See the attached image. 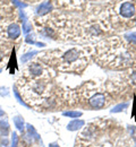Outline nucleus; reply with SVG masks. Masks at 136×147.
Returning a JSON list of instances; mask_svg holds the SVG:
<instances>
[{
	"mask_svg": "<svg viewBox=\"0 0 136 147\" xmlns=\"http://www.w3.org/2000/svg\"><path fill=\"white\" fill-rule=\"evenodd\" d=\"M97 59L102 66L114 69L129 68L134 62L131 47L117 37L106 40L97 45Z\"/></svg>",
	"mask_w": 136,
	"mask_h": 147,
	"instance_id": "obj_1",
	"label": "nucleus"
},
{
	"mask_svg": "<svg viewBox=\"0 0 136 147\" xmlns=\"http://www.w3.org/2000/svg\"><path fill=\"white\" fill-rule=\"evenodd\" d=\"M20 94L31 107L44 108L50 107L55 98L53 88L50 79H30L20 78L18 80Z\"/></svg>",
	"mask_w": 136,
	"mask_h": 147,
	"instance_id": "obj_2",
	"label": "nucleus"
},
{
	"mask_svg": "<svg viewBox=\"0 0 136 147\" xmlns=\"http://www.w3.org/2000/svg\"><path fill=\"white\" fill-rule=\"evenodd\" d=\"M47 62L50 65H56L57 68L61 71H74L79 73L82 71L86 65H87V57L86 53L77 48L69 49L61 55H50V59L47 60Z\"/></svg>",
	"mask_w": 136,
	"mask_h": 147,
	"instance_id": "obj_3",
	"label": "nucleus"
},
{
	"mask_svg": "<svg viewBox=\"0 0 136 147\" xmlns=\"http://www.w3.org/2000/svg\"><path fill=\"white\" fill-rule=\"evenodd\" d=\"M24 76L30 79H50L52 77V73L45 65L33 62L25 68Z\"/></svg>",
	"mask_w": 136,
	"mask_h": 147,
	"instance_id": "obj_4",
	"label": "nucleus"
},
{
	"mask_svg": "<svg viewBox=\"0 0 136 147\" xmlns=\"http://www.w3.org/2000/svg\"><path fill=\"white\" fill-rule=\"evenodd\" d=\"M107 96L104 93H94L90 98H89V104L93 109H102L107 105Z\"/></svg>",
	"mask_w": 136,
	"mask_h": 147,
	"instance_id": "obj_5",
	"label": "nucleus"
},
{
	"mask_svg": "<svg viewBox=\"0 0 136 147\" xmlns=\"http://www.w3.org/2000/svg\"><path fill=\"white\" fill-rule=\"evenodd\" d=\"M119 13L125 18H132L135 15V6H134V3L131 2V1H126V2L121 3Z\"/></svg>",
	"mask_w": 136,
	"mask_h": 147,
	"instance_id": "obj_6",
	"label": "nucleus"
},
{
	"mask_svg": "<svg viewBox=\"0 0 136 147\" xmlns=\"http://www.w3.org/2000/svg\"><path fill=\"white\" fill-rule=\"evenodd\" d=\"M20 35V27L17 24H10L8 27H7V36L12 40H16L18 38Z\"/></svg>",
	"mask_w": 136,
	"mask_h": 147,
	"instance_id": "obj_7",
	"label": "nucleus"
},
{
	"mask_svg": "<svg viewBox=\"0 0 136 147\" xmlns=\"http://www.w3.org/2000/svg\"><path fill=\"white\" fill-rule=\"evenodd\" d=\"M52 9V3L51 1H44L40 5L37 9V14L39 16H43V15H47L48 13H50Z\"/></svg>",
	"mask_w": 136,
	"mask_h": 147,
	"instance_id": "obj_8",
	"label": "nucleus"
},
{
	"mask_svg": "<svg viewBox=\"0 0 136 147\" xmlns=\"http://www.w3.org/2000/svg\"><path fill=\"white\" fill-rule=\"evenodd\" d=\"M85 125V121L83 120H79V119H74L73 121H70L67 126V129L70 130V131H75V130H78V129L83 128V126Z\"/></svg>",
	"mask_w": 136,
	"mask_h": 147,
	"instance_id": "obj_9",
	"label": "nucleus"
},
{
	"mask_svg": "<svg viewBox=\"0 0 136 147\" xmlns=\"http://www.w3.org/2000/svg\"><path fill=\"white\" fill-rule=\"evenodd\" d=\"M9 132V125H8V121L6 119H1L0 120V135L1 136H7Z\"/></svg>",
	"mask_w": 136,
	"mask_h": 147,
	"instance_id": "obj_10",
	"label": "nucleus"
},
{
	"mask_svg": "<svg viewBox=\"0 0 136 147\" xmlns=\"http://www.w3.org/2000/svg\"><path fill=\"white\" fill-rule=\"evenodd\" d=\"M14 123H15V127L18 129L20 131L24 130V119L22 117H20V115L15 117L14 118Z\"/></svg>",
	"mask_w": 136,
	"mask_h": 147,
	"instance_id": "obj_11",
	"label": "nucleus"
},
{
	"mask_svg": "<svg viewBox=\"0 0 136 147\" xmlns=\"http://www.w3.org/2000/svg\"><path fill=\"white\" fill-rule=\"evenodd\" d=\"M35 55H38V51H31V52H27L26 55H22V62H23V63L27 62L30 59H32Z\"/></svg>",
	"mask_w": 136,
	"mask_h": 147,
	"instance_id": "obj_12",
	"label": "nucleus"
},
{
	"mask_svg": "<svg viewBox=\"0 0 136 147\" xmlns=\"http://www.w3.org/2000/svg\"><path fill=\"white\" fill-rule=\"evenodd\" d=\"M64 115L69 117V118H78L82 115V112H79V111H66V112H64Z\"/></svg>",
	"mask_w": 136,
	"mask_h": 147,
	"instance_id": "obj_13",
	"label": "nucleus"
},
{
	"mask_svg": "<svg viewBox=\"0 0 136 147\" xmlns=\"http://www.w3.org/2000/svg\"><path fill=\"white\" fill-rule=\"evenodd\" d=\"M31 30H32V24H30V23L27 22V19L24 18V20H23V31H24L25 33H28Z\"/></svg>",
	"mask_w": 136,
	"mask_h": 147,
	"instance_id": "obj_14",
	"label": "nucleus"
},
{
	"mask_svg": "<svg viewBox=\"0 0 136 147\" xmlns=\"http://www.w3.org/2000/svg\"><path fill=\"white\" fill-rule=\"evenodd\" d=\"M128 107V103L127 102H125L124 104L122 103H120L119 105H117V107H115L112 110H111V112H120V111H122V110H125L126 108Z\"/></svg>",
	"mask_w": 136,
	"mask_h": 147,
	"instance_id": "obj_15",
	"label": "nucleus"
},
{
	"mask_svg": "<svg viewBox=\"0 0 136 147\" xmlns=\"http://www.w3.org/2000/svg\"><path fill=\"white\" fill-rule=\"evenodd\" d=\"M18 144V137H17V134L14 132L13 134V140H12V147H17Z\"/></svg>",
	"mask_w": 136,
	"mask_h": 147,
	"instance_id": "obj_16",
	"label": "nucleus"
},
{
	"mask_svg": "<svg viewBox=\"0 0 136 147\" xmlns=\"http://www.w3.org/2000/svg\"><path fill=\"white\" fill-rule=\"evenodd\" d=\"M13 1H14V3H15L16 6H18V7H22V8L26 7V3H24V2H20L18 0H13Z\"/></svg>",
	"mask_w": 136,
	"mask_h": 147,
	"instance_id": "obj_17",
	"label": "nucleus"
},
{
	"mask_svg": "<svg viewBox=\"0 0 136 147\" xmlns=\"http://www.w3.org/2000/svg\"><path fill=\"white\" fill-rule=\"evenodd\" d=\"M0 95H8V88H6V87H1L0 88Z\"/></svg>",
	"mask_w": 136,
	"mask_h": 147,
	"instance_id": "obj_18",
	"label": "nucleus"
},
{
	"mask_svg": "<svg viewBox=\"0 0 136 147\" xmlns=\"http://www.w3.org/2000/svg\"><path fill=\"white\" fill-rule=\"evenodd\" d=\"M132 82L136 85V71H134V73L132 74Z\"/></svg>",
	"mask_w": 136,
	"mask_h": 147,
	"instance_id": "obj_19",
	"label": "nucleus"
},
{
	"mask_svg": "<svg viewBox=\"0 0 136 147\" xmlns=\"http://www.w3.org/2000/svg\"><path fill=\"white\" fill-rule=\"evenodd\" d=\"M49 147H59V145L58 144H56V143H53V144H50Z\"/></svg>",
	"mask_w": 136,
	"mask_h": 147,
	"instance_id": "obj_20",
	"label": "nucleus"
},
{
	"mask_svg": "<svg viewBox=\"0 0 136 147\" xmlns=\"http://www.w3.org/2000/svg\"><path fill=\"white\" fill-rule=\"evenodd\" d=\"M3 114H5V112L0 109V117H1V115H3Z\"/></svg>",
	"mask_w": 136,
	"mask_h": 147,
	"instance_id": "obj_21",
	"label": "nucleus"
},
{
	"mask_svg": "<svg viewBox=\"0 0 136 147\" xmlns=\"http://www.w3.org/2000/svg\"><path fill=\"white\" fill-rule=\"evenodd\" d=\"M1 71H2V70H1V69H0V73H1Z\"/></svg>",
	"mask_w": 136,
	"mask_h": 147,
	"instance_id": "obj_22",
	"label": "nucleus"
}]
</instances>
